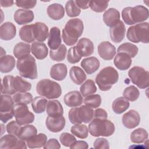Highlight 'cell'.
I'll use <instances>...</instances> for the list:
<instances>
[{
	"label": "cell",
	"mask_w": 149,
	"mask_h": 149,
	"mask_svg": "<svg viewBox=\"0 0 149 149\" xmlns=\"http://www.w3.org/2000/svg\"><path fill=\"white\" fill-rule=\"evenodd\" d=\"M48 101L42 97H36L31 102V107L36 113H41L46 109Z\"/></svg>",
	"instance_id": "obj_39"
},
{
	"label": "cell",
	"mask_w": 149,
	"mask_h": 149,
	"mask_svg": "<svg viewBox=\"0 0 149 149\" xmlns=\"http://www.w3.org/2000/svg\"><path fill=\"white\" fill-rule=\"evenodd\" d=\"M84 104L91 108H97L101 104V97L99 94H92L86 97L84 100Z\"/></svg>",
	"instance_id": "obj_48"
},
{
	"label": "cell",
	"mask_w": 149,
	"mask_h": 149,
	"mask_svg": "<svg viewBox=\"0 0 149 149\" xmlns=\"http://www.w3.org/2000/svg\"><path fill=\"white\" fill-rule=\"evenodd\" d=\"M33 31L35 40L38 42H44L48 36V27L42 22H36L33 24Z\"/></svg>",
	"instance_id": "obj_23"
},
{
	"label": "cell",
	"mask_w": 149,
	"mask_h": 149,
	"mask_svg": "<svg viewBox=\"0 0 149 149\" xmlns=\"http://www.w3.org/2000/svg\"><path fill=\"white\" fill-rule=\"evenodd\" d=\"M13 99L16 104L27 105L32 102L33 96L30 93L19 92L14 94Z\"/></svg>",
	"instance_id": "obj_45"
},
{
	"label": "cell",
	"mask_w": 149,
	"mask_h": 149,
	"mask_svg": "<svg viewBox=\"0 0 149 149\" xmlns=\"http://www.w3.org/2000/svg\"><path fill=\"white\" fill-rule=\"evenodd\" d=\"M47 136L44 133H39L33 136L26 140L27 146L30 148H41L44 147L47 143Z\"/></svg>",
	"instance_id": "obj_31"
},
{
	"label": "cell",
	"mask_w": 149,
	"mask_h": 149,
	"mask_svg": "<svg viewBox=\"0 0 149 149\" xmlns=\"http://www.w3.org/2000/svg\"><path fill=\"white\" fill-rule=\"evenodd\" d=\"M19 37L22 40L27 43L34 42L35 38L33 31V24L22 27L19 30Z\"/></svg>",
	"instance_id": "obj_34"
},
{
	"label": "cell",
	"mask_w": 149,
	"mask_h": 149,
	"mask_svg": "<svg viewBox=\"0 0 149 149\" xmlns=\"http://www.w3.org/2000/svg\"><path fill=\"white\" fill-rule=\"evenodd\" d=\"M113 63L115 66L119 70H125L128 69L132 65V58L126 53L118 52L115 56Z\"/></svg>",
	"instance_id": "obj_20"
},
{
	"label": "cell",
	"mask_w": 149,
	"mask_h": 149,
	"mask_svg": "<svg viewBox=\"0 0 149 149\" xmlns=\"http://www.w3.org/2000/svg\"><path fill=\"white\" fill-rule=\"evenodd\" d=\"M122 120L125 127L131 129L135 128L140 124V116L136 111L131 109L123 115Z\"/></svg>",
	"instance_id": "obj_16"
},
{
	"label": "cell",
	"mask_w": 149,
	"mask_h": 149,
	"mask_svg": "<svg viewBox=\"0 0 149 149\" xmlns=\"http://www.w3.org/2000/svg\"><path fill=\"white\" fill-rule=\"evenodd\" d=\"M81 66L87 74H91L98 69L100 62L97 58L90 56L83 59L81 62Z\"/></svg>",
	"instance_id": "obj_24"
},
{
	"label": "cell",
	"mask_w": 149,
	"mask_h": 149,
	"mask_svg": "<svg viewBox=\"0 0 149 149\" xmlns=\"http://www.w3.org/2000/svg\"><path fill=\"white\" fill-rule=\"evenodd\" d=\"M12 85L15 93L17 92H26L30 90L31 88V84L30 82L17 76L13 77Z\"/></svg>",
	"instance_id": "obj_33"
},
{
	"label": "cell",
	"mask_w": 149,
	"mask_h": 149,
	"mask_svg": "<svg viewBox=\"0 0 149 149\" xmlns=\"http://www.w3.org/2000/svg\"><path fill=\"white\" fill-rule=\"evenodd\" d=\"M68 73L67 66L64 63L54 65L49 72L50 76L57 81H62L65 79Z\"/></svg>",
	"instance_id": "obj_25"
},
{
	"label": "cell",
	"mask_w": 149,
	"mask_h": 149,
	"mask_svg": "<svg viewBox=\"0 0 149 149\" xmlns=\"http://www.w3.org/2000/svg\"><path fill=\"white\" fill-rule=\"evenodd\" d=\"M72 149H87L88 148V145L85 141H76L70 147Z\"/></svg>",
	"instance_id": "obj_56"
},
{
	"label": "cell",
	"mask_w": 149,
	"mask_h": 149,
	"mask_svg": "<svg viewBox=\"0 0 149 149\" xmlns=\"http://www.w3.org/2000/svg\"><path fill=\"white\" fill-rule=\"evenodd\" d=\"M31 51L37 59H45L48 54V49L44 42H33L31 45Z\"/></svg>",
	"instance_id": "obj_27"
},
{
	"label": "cell",
	"mask_w": 149,
	"mask_h": 149,
	"mask_svg": "<svg viewBox=\"0 0 149 149\" xmlns=\"http://www.w3.org/2000/svg\"><path fill=\"white\" fill-rule=\"evenodd\" d=\"M81 56L77 53L76 48V46L72 47L68 51L67 60L72 64H74L79 62L81 59Z\"/></svg>",
	"instance_id": "obj_50"
},
{
	"label": "cell",
	"mask_w": 149,
	"mask_h": 149,
	"mask_svg": "<svg viewBox=\"0 0 149 149\" xmlns=\"http://www.w3.org/2000/svg\"><path fill=\"white\" fill-rule=\"evenodd\" d=\"M94 148L96 149H108L109 148V142L105 138H98L94 142Z\"/></svg>",
	"instance_id": "obj_54"
},
{
	"label": "cell",
	"mask_w": 149,
	"mask_h": 149,
	"mask_svg": "<svg viewBox=\"0 0 149 149\" xmlns=\"http://www.w3.org/2000/svg\"><path fill=\"white\" fill-rule=\"evenodd\" d=\"M36 3V0H18L15 1V4L17 7L24 9H32L35 7Z\"/></svg>",
	"instance_id": "obj_53"
},
{
	"label": "cell",
	"mask_w": 149,
	"mask_h": 149,
	"mask_svg": "<svg viewBox=\"0 0 149 149\" xmlns=\"http://www.w3.org/2000/svg\"><path fill=\"white\" fill-rule=\"evenodd\" d=\"M62 42L61 30L57 27H52L49 31L48 39V45L51 49L55 50L58 49Z\"/></svg>",
	"instance_id": "obj_19"
},
{
	"label": "cell",
	"mask_w": 149,
	"mask_h": 149,
	"mask_svg": "<svg viewBox=\"0 0 149 149\" xmlns=\"http://www.w3.org/2000/svg\"><path fill=\"white\" fill-rule=\"evenodd\" d=\"M13 77H14L11 75H7L3 77L1 86L2 94L6 95H13L15 94L12 85Z\"/></svg>",
	"instance_id": "obj_40"
},
{
	"label": "cell",
	"mask_w": 149,
	"mask_h": 149,
	"mask_svg": "<svg viewBox=\"0 0 149 149\" xmlns=\"http://www.w3.org/2000/svg\"><path fill=\"white\" fill-rule=\"evenodd\" d=\"M93 109L86 105H81L80 107H74L70 109L68 113V118L73 124H80L81 123H88L93 119Z\"/></svg>",
	"instance_id": "obj_8"
},
{
	"label": "cell",
	"mask_w": 149,
	"mask_h": 149,
	"mask_svg": "<svg viewBox=\"0 0 149 149\" xmlns=\"http://www.w3.org/2000/svg\"><path fill=\"white\" fill-rule=\"evenodd\" d=\"M37 93L48 99L59 98L62 94L61 86L55 81L49 79H42L36 85Z\"/></svg>",
	"instance_id": "obj_6"
},
{
	"label": "cell",
	"mask_w": 149,
	"mask_h": 149,
	"mask_svg": "<svg viewBox=\"0 0 149 149\" xmlns=\"http://www.w3.org/2000/svg\"><path fill=\"white\" fill-rule=\"evenodd\" d=\"M14 105L13 97H11L9 95H1L0 104V119L3 123H6L14 116L13 112Z\"/></svg>",
	"instance_id": "obj_11"
},
{
	"label": "cell",
	"mask_w": 149,
	"mask_h": 149,
	"mask_svg": "<svg viewBox=\"0 0 149 149\" xmlns=\"http://www.w3.org/2000/svg\"><path fill=\"white\" fill-rule=\"evenodd\" d=\"M13 112L16 120L20 125H29L34 120V115L29 111L26 105L16 104L14 105Z\"/></svg>",
	"instance_id": "obj_10"
},
{
	"label": "cell",
	"mask_w": 149,
	"mask_h": 149,
	"mask_svg": "<svg viewBox=\"0 0 149 149\" xmlns=\"http://www.w3.org/2000/svg\"><path fill=\"white\" fill-rule=\"evenodd\" d=\"M71 133L80 139H86L88 136V129L84 124H74L70 129Z\"/></svg>",
	"instance_id": "obj_43"
},
{
	"label": "cell",
	"mask_w": 149,
	"mask_h": 149,
	"mask_svg": "<svg viewBox=\"0 0 149 149\" xmlns=\"http://www.w3.org/2000/svg\"><path fill=\"white\" fill-rule=\"evenodd\" d=\"M43 148L44 149H57L61 148V145L56 139L52 138L47 141Z\"/></svg>",
	"instance_id": "obj_55"
},
{
	"label": "cell",
	"mask_w": 149,
	"mask_h": 149,
	"mask_svg": "<svg viewBox=\"0 0 149 149\" xmlns=\"http://www.w3.org/2000/svg\"><path fill=\"white\" fill-rule=\"evenodd\" d=\"M83 97L78 91H71L65 95L63 101L69 107H77L83 103Z\"/></svg>",
	"instance_id": "obj_22"
},
{
	"label": "cell",
	"mask_w": 149,
	"mask_h": 149,
	"mask_svg": "<svg viewBox=\"0 0 149 149\" xmlns=\"http://www.w3.org/2000/svg\"><path fill=\"white\" fill-rule=\"evenodd\" d=\"M66 52V47L64 44H61L58 49L55 50L51 49L49 51V56L50 58L54 61H62L65 58Z\"/></svg>",
	"instance_id": "obj_44"
},
{
	"label": "cell",
	"mask_w": 149,
	"mask_h": 149,
	"mask_svg": "<svg viewBox=\"0 0 149 149\" xmlns=\"http://www.w3.org/2000/svg\"><path fill=\"white\" fill-rule=\"evenodd\" d=\"M15 58L10 55L1 56L0 58V71L2 73H9L15 66Z\"/></svg>",
	"instance_id": "obj_32"
},
{
	"label": "cell",
	"mask_w": 149,
	"mask_h": 149,
	"mask_svg": "<svg viewBox=\"0 0 149 149\" xmlns=\"http://www.w3.org/2000/svg\"><path fill=\"white\" fill-rule=\"evenodd\" d=\"M16 34V26L12 22H5L0 27V38L1 40L5 41L12 40L15 37Z\"/></svg>",
	"instance_id": "obj_21"
},
{
	"label": "cell",
	"mask_w": 149,
	"mask_h": 149,
	"mask_svg": "<svg viewBox=\"0 0 149 149\" xmlns=\"http://www.w3.org/2000/svg\"><path fill=\"white\" fill-rule=\"evenodd\" d=\"M148 9L143 5L126 7L122 11V17L127 25L144 22L148 19Z\"/></svg>",
	"instance_id": "obj_2"
},
{
	"label": "cell",
	"mask_w": 149,
	"mask_h": 149,
	"mask_svg": "<svg viewBox=\"0 0 149 149\" xmlns=\"http://www.w3.org/2000/svg\"><path fill=\"white\" fill-rule=\"evenodd\" d=\"M21 128V125L19 124L16 120H12L6 125V132L9 134H11L17 137Z\"/></svg>",
	"instance_id": "obj_52"
},
{
	"label": "cell",
	"mask_w": 149,
	"mask_h": 149,
	"mask_svg": "<svg viewBox=\"0 0 149 149\" xmlns=\"http://www.w3.org/2000/svg\"><path fill=\"white\" fill-rule=\"evenodd\" d=\"M0 148H22L26 149L27 146L24 141L17 136L9 134L2 136L0 140Z\"/></svg>",
	"instance_id": "obj_12"
},
{
	"label": "cell",
	"mask_w": 149,
	"mask_h": 149,
	"mask_svg": "<svg viewBox=\"0 0 149 149\" xmlns=\"http://www.w3.org/2000/svg\"><path fill=\"white\" fill-rule=\"evenodd\" d=\"M118 79V71L112 66H107L101 70L97 74L95 83L100 90L106 91L109 90L112 86L117 83Z\"/></svg>",
	"instance_id": "obj_3"
},
{
	"label": "cell",
	"mask_w": 149,
	"mask_h": 149,
	"mask_svg": "<svg viewBox=\"0 0 149 149\" xmlns=\"http://www.w3.org/2000/svg\"><path fill=\"white\" fill-rule=\"evenodd\" d=\"M16 67L23 77L34 80L38 77L36 59L31 55L17 59Z\"/></svg>",
	"instance_id": "obj_5"
},
{
	"label": "cell",
	"mask_w": 149,
	"mask_h": 149,
	"mask_svg": "<svg viewBox=\"0 0 149 149\" xmlns=\"http://www.w3.org/2000/svg\"><path fill=\"white\" fill-rule=\"evenodd\" d=\"M119 12L113 8L107 9L103 15V20L105 24L109 27H112L120 20Z\"/></svg>",
	"instance_id": "obj_26"
},
{
	"label": "cell",
	"mask_w": 149,
	"mask_h": 149,
	"mask_svg": "<svg viewBox=\"0 0 149 149\" xmlns=\"http://www.w3.org/2000/svg\"><path fill=\"white\" fill-rule=\"evenodd\" d=\"M13 17L19 25H23L31 22L34 20V15L31 10L19 9L15 12Z\"/></svg>",
	"instance_id": "obj_18"
},
{
	"label": "cell",
	"mask_w": 149,
	"mask_h": 149,
	"mask_svg": "<svg viewBox=\"0 0 149 149\" xmlns=\"http://www.w3.org/2000/svg\"><path fill=\"white\" fill-rule=\"evenodd\" d=\"M61 143L65 147H70L74 141H76L75 137L67 132L62 133L59 136Z\"/></svg>",
	"instance_id": "obj_51"
},
{
	"label": "cell",
	"mask_w": 149,
	"mask_h": 149,
	"mask_svg": "<svg viewBox=\"0 0 149 149\" xmlns=\"http://www.w3.org/2000/svg\"><path fill=\"white\" fill-rule=\"evenodd\" d=\"M66 120L63 115L58 116H48L45 121L47 129L51 132L58 133L63 129Z\"/></svg>",
	"instance_id": "obj_13"
},
{
	"label": "cell",
	"mask_w": 149,
	"mask_h": 149,
	"mask_svg": "<svg viewBox=\"0 0 149 149\" xmlns=\"http://www.w3.org/2000/svg\"><path fill=\"white\" fill-rule=\"evenodd\" d=\"M37 133V130L34 126L31 125H26V126L22 127L17 135V137L22 140L26 141L33 136L36 135Z\"/></svg>",
	"instance_id": "obj_37"
},
{
	"label": "cell",
	"mask_w": 149,
	"mask_h": 149,
	"mask_svg": "<svg viewBox=\"0 0 149 149\" xmlns=\"http://www.w3.org/2000/svg\"><path fill=\"white\" fill-rule=\"evenodd\" d=\"M77 6L80 9H86L89 7V1H74Z\"/></svg>",
	"instance_id": "obj_58"
},
{
	"label": "cell",
	"mask_w": 149,
	"mask_h": 149,
	"mask_svg": "<svg viewBox=\"0 0 149 149\" xmlns=\"http://www.w3.org/2000/svg\"><path fill=\"white\" fill-rule=\"evenodd\" d=\"M88 132L92 136L109 137L115 130L113 122L107 119L94 118L88 125Z\"/></svg>",
	"instance_id": "obj_4"
},
{
	"label": "cell",
	"mask_w": 149,
	"mask_h": 149,
	"mask_svg": "<svg viewBox=\"0 0 149 149\" xmlns=\"http://www.w3.org/2000/svg\"><path fill=\"white\" fill-rule=\"evenodd\" d=\"M110 38L111 40L116 43L121 42L125 36L126 28L123 22L119 20L116 24L110 27Z\"/></svg>",
	"instance_id": "obj_17"
},
{
	"label": "cell",
	"mask_w": 149,
	"mask_h": 149,
	"mask_svg": "<svg viewBox=\"0 0 149 149\" xmlns=\"http://www.w3.org/2000/svg\"><path fill=\"white\" fill-rule=\"evenodd\" d=\"M98 53L102 59L110 61L116 54V48L109 41H103L98 45Z\"/></svg>",
	"instance_id": "obj_15"
},
{
	"label": "cell",
	"mask_w": 149,
	"mask_h": 149,
	"mask_svg": "<svg viewBox=\"0 0 149 149\" xmlns=\"http://www.w3.org/2000/svg\"><path fill=\"white\" fill-rule=\"evenodd\" d=\"M13 3H14L13 1H9V0L3 1V0H1L0 1L1 6L2 7H5V8L12 6L13 5Z\"/></svg>",
	"instance_id": "obj_59"
},
{
	"label": "cell",
	"mask_w": 149,
	"mask_h": 149,
	"mask_svg": "<svg viewBox=\"0 0 149 149\" xmlns=\"http://www.w3.org/2000/svg\"><path fill=\"white\" fill-rule=\"evenodd\" d=\"M47 14L52 20H59L63 17L65 15V9L61 4L54 3L48 6Z\"/></svg>",
	"instance_id": "obj_28"
},
{
	"label": "cell",
	"mask_w": 149,
	"mask_h": 149,
	"mask_svg": "<svg viewBox=\"0 0 149 149\" xmlns=\"http://www.w3.org/2000/svg\"><path fill=\"white\" fill-rule=\"evenodd\" d=\"M123 95L126 100L133 102L138 99L140 93L136 87L134 86H130L124 90Z\"/></svg>",
	"instance_id": "obj_46"
},
{
	"label": "cell",
	"mask_w": 149,
	"mask_h": 149,
	"mask_svg": "<svg viewBox=\"0 0 149 149\" xmlns=\"http://www.w3.org/2000/svg\"><path fill=\"white\" fill-rule=\"evenodd\" d=\"M128 76L132 82L141 89H145L149 86V73L140 66H134L128 72Z\"/></svg>",
	"instance_id": "obj_9"
},
{
	"label": "cell",
	"mask_w": 149,
	"mask_h": 149,
	"mask_svg": "<svg viewBox=\"0 0 149 149\" xmlns=\"http://www.w3.org/2000/svg\"><path fill=\"white\" fill-rule=\"evenodd\" d=\"M69 76L72 81L77 85L81 84L87 78L84 70L76 66H72L70 68Z\"/></svg>",
	"instance_id": "obj_30"
},
{
	"label": "cell",
	"mask_w": 149,
	"mask_h": 149,
	"mask_svg": "<svg viewBox=\"0 0 149 149\" xmlns=\"http://www.w3.org/2000/svg\"><path fill=\"white\" fill-rule=\"evenodd\" d=\"M138 47L130 42H125L118 47V52H124L129 55L131 58H134L138 53Z\"/></svg>",
	"instance_id": "obj_42"
},
{
	"label": "cell",
	"mask_w": 149,
	"mask_h": 149,
	"mask_svg": "<svg viewBox=\"0 0 149 149\" xmlns=\"http://www.w3.org/2000/svg\"><path fill=\"white\" fill-rule=\"evenodd\" d=\"M80 91L83 97H87L94 94L97 91V87L93 80L88 79L81 84Z\"/></svg>",
	"instance_id": "obj_41"
},
{
	"label": "cell",
	"mask_w": 149,
	"mask_h": 149,
	"mask_svg": "<svg viewBox=\"0 0 149 149\" xmlns=\"http://www.w3.org/2000/svg\"><path fill=\"white\" fill-rule=\"evenodd\" d=\"M30 50L31 46L29 44L20 42L16 44L14 47L13 54L16 58L19 59L30 55Z\"/></svg>",
	"instance_id": "obj_36"
},
{
	"label": "cell",
	"mask_w": 149,
	"mask_h": 149,
	"mask_svg": "<svg viewBox=\"0 0 149 149\" xmlns=\"http://www.w3.org/2000/svg\"><path fill=\"white\" fill-rule=\"evenodd\" d=\"M109 1H90L89 6L95 12H104L108 6Z\"/></svg>",
	"instance_id": "obj_49"
},
{
	"label": "cell",
	"mask_w": 149,
	"mask_h": 149,
	"mask_svg": "<svg viewBox=\"0 0 149 149\" xmlns=\"http://www.w3.org/2000/svg\"><path fill=\"white\" fill-rule=\"evenodd\" d=\"M77 53L82 56H88L92 55L94 51L93 42L88 38H81L77 43L76 46Z\"/></svg>",
	"instance_id": "obj_14"
},
{
	"label": "cell",
	"mask_w": 149,
	"mask_h": 149,
	"mask_svg": "<svg viewBox=\"0 0 149 149\" xmlns=\"http://www.w3.org/2000/svg\"><path fill=\"white\" fill-rule=\"evenodd\" d=\"M130 105L129 102L124 97H118L115 99L112 105V110L116 114H120L126 111Z\"/></svg>",
	"instance_id": "obj_35"
},
{
	"label": "cell",
	"mask_w": 149,
	"mask_h": 149,
	"mask_svg": "<svg viewBox=\"0 0 149 149\" xmlns=\"http://www.w3.org/2000/svg\"><path fill=\"white\" fill-rule=\"evenodd\" d=\"M84 30V24L81 20L75 18L68 21L62 30L63 42L68 46L74 45L81 36Z\"/></svg>",
	"instance_id": "obj_1"
},
{
	"label": "cell",
	"mask_w": 149,
	"mask_h": 149,
	"mask_svg": "<svg viewBox=\"0 0 149 149\" xmlns=\"http://www.w3.org/2000/svg\"><path fill=\"white\" fill-rule=\"evenodd\" d=\"M148 134L146 129L138 128L131 133L130 140L134 143H142L148 139Z\"/></svg>",
	"instance_id": "obj_38"
},
{
	"label": "cell",
	"mask_w": 149,
	"mask_h": 149,
	"mask_svg": "<svg viewBox=\"0 0 149 149\" xmlns=\"http://www.w3.org/2000/svg\"><path fill=\"white\" fill-rule=\"evenodd\" d=\"M65 10L67 15L70 17L78 16L81 13V9L77 6L74 1H68L65 5Z\"/></svg>",
	"instance_id": "obj_47"
},
{
	"label": "cell",
	"mask_w": 149,
	"mask_h": 149,
	"mask_svg": "<svg viewBox=\"0 0 149 149\" xmlns=\"http://www.w3.org/2000/svg\"><path fill=\"white\" fill-rule=\"evenodd\" d=\"M108 113L106 111L102 108H98L94 112V118L107 119Z\"/></svg>",
	"instance_id": "obj_57"
},
{
	"label": "cell",
	"mask_w": 149,
	"mask_h": 149,
	"mask_svg": "<svg viewBox=\"0 0 149 149\" xmlns=\"http://www.w3.org/2000/svg\"><path fill=\"white\" fill-rule=\"evenodd\" d=\"M46 108L47 113L48 116H58L63 115V109L62 104L58 100L48 101Z\"/></svg>",
	"instance_id": "obj_29"
},
{
	"label": "cell",
	"mask_w": 149,
	"mask_h": 149,
	"mask_svg": "<svg viewBox=\"0 0 149 149\" xmlns=\"http://www.w3.org/2000/svg\"><path fill=\"white\" fill-rule=\"evenodd\" d=\"M148 23H138L129 27L126 36L127 39L133 42H142L148 44L149 42Z\"/></svg>",
	"instance_id": "obj_7"
}]
</instances>
